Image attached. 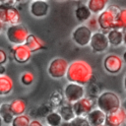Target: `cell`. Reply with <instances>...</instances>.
Here are the masks:
<instances>
[{
	"mask_svg": "<svg viewBox=\"0 0 126 126\" xmlns=\"http://www.w3.org/2000/svg\"><path fill=\"white\" fill-rule=\"evenodd\" d=\"M2 30H3V24L0 22V32H2Z\"/></svg>",
	"mask_w": 126,
	"mask_h": 126,
	"instance_id": "74e56055",
	"label": "cell"
},
{
	"mask_svg": "<svg viewBox=\"0 0 126 126\" xmlns=\"http://www.w3.org/2000/svg\"><path fill=\"white\" fill-rule=\"evenodd\" d=\"M58 113L60 114L63 122H71L75 117V113L73 110V106L71 103H62L58 108Z\"/></svg>",
	"mask_w": 126,
	"mask_h": 126,
	"instance_id": "e0dca14e",
	"label": "cell"
},
{
	"mask_svg": "<svg viewBox=\"0 0 126 126\" xmlns=\"http://www.w3.org/2000/svg\"><path fill=\"white\" fill-rule=\"evenodd\" d=\"M70 123V126H91L87 117H75Z\"/></svg>",
	"mask_w": 126,
	"mask_h": 126,
	"instance_id": "83f0119b",
	"label": "cell"
},
{
	"mask_svg": "<svg viewBox=\"0 0 126 126\" xmlns=\"http://www.w3.org/2000/svg\"><path fill=\"white\" fill-rule=\"evenodd\" d=\"M102 126H105V125H102Z\"/></svg>",
	"mask_w": 126,
	"mask_h": 126,
	"instance_id": "60d3db41",
	"label": "cell"
},
{
	"mask_svg": "<svg viewBox=\"0 0 126 126\" xmlns=\"http://www.w3.org/2000/svg\"><path fill=\"white\" fill-rule=\"evenodd\" d=\"M47 126H60L63 122L58 111H51L45 116Z\"/></svg>",
	"mask_w": 126,
	"mask_h": 126,
	"instance_id": "d4e9b609",
	"label": "cell"
},
{
	"mask_svg": "<svg viewBox=\"0 0 126 126\" xmlns=\"http://www.w3.org/2000/svg\"><path fill=\"white\" fill-rule=\"evenodd\" d=\"M121 107H122V108H123V109L126 111V98H125V99L122 101V103H121Z\"/></svg>",
	"mask_w": 126,
	"mask_h": 126,
	"instance_id": "d6a6232c",
	"label": "cell"
},
{
	"mask_svg": "<svg viewBox=\"0 0 126 126\" xmlns=\"http://www.w3.org/2000/svg\"><path fill=\"white\" fill-rule=\"evenodd\" d=\"M49 12V3L45 0H33L30 4V13L35 18H43Z\"/></svg>",
	"mask_w": 126,
	"mask_h": 126,
	"instance_id": "4fadbf2b",
	"label": "cell"
},
{
	"mask_svg": "<svg viewBox=\"0 0 126 126\" xmlns=\"http://www.w3.org/2000/svg\"><path fill=\"white\" fill-rule=\"evenodd\" d=\"M60 126H70V123L69 122H62V124Z\"/></svg>",
	"mask_w": 126,
	"mask_h": 126,
	"instance_id": "8d00e7d4",
	"label": "cell"
},
{
	"mask_svg": "<svg viewBox=\"0 0 126 126\" xmlns=\"http://www.w3.org/2000/svg\"><path fill=\"white\" fill-rule=\"evenodd\" d=\"M106 114L98 108H94L88 115L87 119L91 126H102L104 125Z\"/></svg>",
	"mask_w": 126,
	"mask_h": 126,
	"instance_id": "2e32d148",
	"label": "cell"
},
{
	"mask_svg": "<svg viewBox=\"0 0 126 126\" xmlns=\"http://www.w3.org/2000/svg\"><path fill=\"white\" fill-rule=\"evenodd\" d=\"M126 122V111L121 107L109 114H106L105 126H122Z\"/></svg>",
	"mask_w": 126,
	"mask_h": 126,
	"instance_id": "5bb4252c",
	"label": "cell"
},
{
	"mask_svg": "<svg viewBox=\"0 0 126 126\" xmlns=\"http://www.w3.org/2000/svg\"><path fill=\"white\" fill-rule=\"evenodd\" d=\"M72 106L77 117H87V115L94 109V101L90 96H84L80 100L73 103Z\"/></svg>",
	"mask_w": 126,
	"mask_h": 126,
	"instance_id": "8fae6325",
	"label": "cell"
},
{
	"mask_svg": "<svg viewBox=\"0 0 126 126\" xmlns=\"http://www.w3.org/2000/svg\"><path fill=\"white\" fill-rule=\"evenodd\" d=\"M8 60V55L7 53L0 48V65H4Z\"/></svg>",
	"mask_w": 126,
	"mask_h": 126,
	"instance_id": "f546056e",
	"label": "cell"
},
{
	"mask_svg": "<svg viewBox=\"0 0 126 126\" xmlns=\"http://www.w3.org/2000/svg\"><path fill=\"white\" fill-rule=\"evenodd\" d=\"M123 86H124V89H125V91H126V74H125V76H124V80H123Z\"/></svg>",
	"mask_w": 126,
	"mask_h": 126,
	"instance_id": "d590c367",
	"label": "cell"
},
{
	"mask_svg": "<svg viewBox=\"0 0 126 126\" xmlns=\"http://www.w3.org/2000/svg\"><path fill=\"white\" fill-rule=\"evenodd\" d=\"M85 93H86V90L84 86H81L75 83H68L63 90V95L66 102L71 104L83 98L85 96Z\"/></svg>",
	"mask_w": 126,
	"mask_h": 126,
	"instance_id": "52a82bcc",
	"label": "cell"
},
{
	"mask_svg": "<svg viewBox=\"0 0 126 126\" xmlns=\"http://www.w3.org/2000/svg\"><path fill=\"white\" fill-rule=\"evenodd\" d=\"M121 99L117 94L111 91H105L100 93L96 98V106L105 114H109L119 108H121Z\"/></svg>",
	"mask_w": 126,
	"mask_h": 126,
	"instance_id": "7a4b0ae2",
	"label": "cell"
},
{
	"mask_svg": "<svg viewBox=\"0 0 126 126\" xmlns=\"http://www.w3.org/2000/svg\"><path fill=\"white\" fill-rule=\"evenodd\" d=\"M21 83L24 86H31L34 81V76L32 72H24L20 77Z\"/></svg>",
	"mask_w": 126,
	"mask_h": 126,
	"instance_id": "4316f807",
	"label": "cell"
},
{
	"mask_svg": "<svg viewBox=\"0 0 126 126\" xmlns=\"http://www.w3.org/2000/svg\"><path fill=\"white\" fill-rule=\"evenodd\" d=\"M122 60H123V63H126V50L122 54Z\"/></svg>",
	"mask_w": 126,
	"mask_h": 126,
	"instance_id": "836d02e7",
	"label": "cell"
},
{
	"mask_svg": "<svg viewBox=\"0 0 126 126\" xmlns=\"http://www.w3.org/2000/svg\"><path fill=\"white\" fill-rule=\"evenodd\" d=\"M114 29L119 31H126V8H121L116 16Z\"/></svg>",
	"mask_w": 126,
	"mask_h": 126,
	"instance_id": "cb8c5ba5",
	"label": "cell"
},
{
	"mask_svg": "<svg viewBox=\"0 0 126 126\" xmlns=\"http://www.w3.org/2000/svg\"><path fill=\"white\" fill-rule=\"evenodd\" d=\"M5 71H6V68L4 65H0V76L1 75H5Z\"/></svg>",
	"mask_w": 126,
	"mask_h": 126,
	"instance_id": "1f68e13d",
	"label": "cell"
},
{
	"mask_svg": "<svg viewBox=\"0 0 126 126\" xmlns=\"http://www.w3.org/2000/svg\"><path fill=\"white\" fill-rule=\"evenodd\" d=\"M11 53H12V57H13L14 61L18 64L28 63L31 60L32 54V51L25 44L13 46L11 49Z\"/></svg>",
	"mask_w": 126,
	"mask_h": 126,
	"instance_id": "7c38bea8",
	"label": "cell"
},
{
	"mask_svg": "<svg viewBox=\"0 0 126 126\" xmlns=\"http://www.w3.org/2000/svg\"><path fill=\"white\" fill-rule=\"evenodd\" d=\"M29 34H30V32H29L28 29L21 24L9 26L6 30V37H7L8 41L10 43H12L14 46L25 44L26 39Z\"/></svg>",
	"mask_w": 126,
	"mask_h": 126,
	"instance_id": "277c9868",
	"label": "cell"
},
{
	"mask_svg": "<svg viewBox=\"0 0 126 126\" xmlns=\"http://www.w3.org/2000/svg\"><path fill=\"white\" fill-rule=\"evenodd\" d=\"M0 117L3 120V123L5 124H11L14 119V114L11 111L10 103H2L0 104Z\"/></svg>",
	"mask_w": 126,
	"mask_h": 126,
	"instance_id": "603a6c76",
	"label": "cell"
},
{
	"mask_svg": "<svg viewBox=\"0 0 126 126\" xmlns=\"http://www.w3.org/2000/svg\"><path fill=\"white\" fill-rule=\"evenodd\" d=\"M30 126H43V124H42L39 120H37V119H33V120L31 121Z\"/></svg>",
	"mask_w": 126,
	"mask_h": 126,
	"instance_id": "4dcf8cb0",
	"label": "cell"
},
{
	"mask_svg": "<svg viewBox=\"0 0 126 126\" xmlns=\"http://www.w3.org/2000/svg\"><path fill=\"white\" fill-rule=\"evenodd\" d=\"M0 22L9 26L18 25L21 22V15L15 6H9L1 1L0 4Z\"/></svg>",
	"mask_w": 126,
	"mask_h": 126,
	"instance_id": "8992f818",
	"label": "cell"
},
{
	"mask_svg": "<svg viewBox=\"0 0 126 126\" xmlns=\"http://www.w3.org/2000/svg\"><path fill=\"white\" fill-rule=\"evenodd\" d=\"M0 4H1V1H0Z\"/></svg>",
	"mask_w": 126,
	"mask_h": 126,
	"instance_id": "ab89813d",
	"label": "cell"
},
{
	"mask_svg": "<svg viewBox=\"0 0 126 126\" xmlns=\"http://www.w3.org/2000/svg\"><path fill=\"white\" fill-rule=\"evenodd\" d=\"M10 108L14 116L25 114L27 109V103L22 98H15L10 102Z\"/></svg>",
	"mask_w": 126,
	"mask_h": 126,
	"instance_id": "7402d4cb",
	"label": "cell"
},
{
	"mask_svg": "<svg viewBox=\"0 0 126 126\" xmlns=\"http://www.w3.org/2000/svg\"><path fill=\"white\" fill-rule=\"evenodd\" d=\"M107 35V39L109 42V45L111 46H120L121 44H123V36H124V32L122 31L113 29L110 32H108L106 33Z\"/></svg>",
	"mask_w": 126,
	"mask_h": 126,
	"instance_id": "44dd1931",
	"label": "cell"
},
{
	"mask_svg": "<svg viewBox=\"0 0 126 126\" xmlns=\"http://www.w3.org/2000/svg\"><path fill=\"white\" fill-rule=\"evenodd\" d=\"M0 126H3V120L1 117H0Z\"/></svg>",
	"mask_w": 126,
	"mask_h": 126,
	"instance_id": "f35d334b",
	"label": "cell"
},
{
	"mask_svg": "<svg viewBox=\"0 0 126 126\" xmlns=\"http://www.w3.org/2000/svg\"><path fill=\"white\" fill-rule=\"evenodd\" d=\"M94 78V70L89 62L82 59H77L69 63L66 74V79L69 83L85 86Z\"/></svg>",
	"mask_w": 126,
	"mask_h": 126,
	"instance_id": "6da1fadb",
	"label": "cell"
},
{
	"mask_svg": "<svg viewBox=\"0 0 126 126\" xmlns=\"http://www.w3.org/2000/svg\"><path fill=\"white\" fill-rule=\"evenodd\" d=\"M87 27L92 31V32H96L97 30H99L98 28V23H97V18L96 17H92L88 23H87Z\"/></svg>",
	"mask_w": 126,
	"mask_h": 126,
	"instance_id": "f1b7e54d",
	"label": "cell"
},
{
	"mask_svg": "<svg viewBox=\"0 0 126 126\" xmlns=\"http://www.w3.org/2000/svg\"><path fill=\"white\" fill-rule=\"evenodd\" d=\"M74 14H75V18L80 23L88 22L92 18V15H93L86 4H82V5L77 6L75 11H74Z\"/></svg>",
	"mask_w": 126,
	"mask_h": 126,
	"instance_id": "ffe728a7",
	"label": "cell"
},
{
	"mask_svg": "<svg viewBox=\"0 0 126 126\" xmlns=\"http://www.w3.org/2000/svg\"><path fill=\"white\" fill-rule=\"evenodd\" d=\"M121 8L117 5H110L107 6V8L101 12L99 15H97V23H98V28L102 32H108L111 30L114 29L115 25V20L116 16L118 15L119 11Z\"/></svg>",
	"mask_w": 126,
	"mask_h": 126,
	"instance_id": "3957f363",
	"label": "cell"
},
{
	"mask_svg": "<svg viewBox=\"0 0 126 126\" xmlns=\"http://www.w3.org/2000/svg\"><path fill=\"white\" fill-rule=\"evenodd\" d=\"M104 70L109 74H118L123 68V60L118 54L110 53L106 55L102 62Z\"/></svg>",
	"mask_w": 126,
	"mask_h": 126,
	"instance_id": "30bf717a",
	"label": "cell"
},
{
	"mask_svg": "<svg viewBox=\"0 0 126 126\" xmlns=\"http://www.w3.org/2000/svg\"><path fill=\"white\" fill-rule=\"evenodd\" d=\"M123 44L126 46V32H124V36H123Z\"/></svg>",
	"mask_w": 126,
	"mask_h": 126,
	"instance_id": "e575fe53",
	"label": "cell"
},
{
	"mask_svg": "<svg viewBox=\"0 0 126 126\" xmlns=\"http://www.w3.org/2000/svg\"><path fill=\"white\" fill-rule=\"evenodd\" d=\"M31 121V117L25 113L22 115L15 116L11 123V126H30Z\"/></svg>",
	"mask_w": 126,
	"mask_h": 126,
	"instance_id": "484cf974",
	"label": "cell"
},
{
	"mask_svg": "<svg viewBox=\"0 0 126 126\" xmlns=\"http://www.w3.org/2000/svg\"><path fill=\"white\" fill-rule=\"evenodd\" d=\"M90 47L92 50L95 53H102L109 47V42L107 39V35L105 32H93L91 41H90Z\"/></svg>",
	"mask_w": 126,
	"mask_h": 126,
	"instance_id": "9c48e42d",
	"label": "cell"
},
{
	"mask_svg": "<svg viewBox=\"0 0 126 126\" xmlns=\"http://www.w3.org/2000/svg\"><path fill=\"white\" fill-rule=\"evenodd\" d=\"M68 67H69V62L66 59L62 57H56L49 62L47 66V74L52 79L59 80L66 77Z\"/></svg>",
	"mask_w": 126,
	"mask_h": 126,
	"instance_id": "5b68a950",
	"label": "cell"
},
{
	"mask_svg": "<svg viewBox=\"0 0 126 126\" xmlns=\"http://www.w3.org/2000/svg\"><path fill=\"white\" fill-rule=\"evenodd\" d=\"M25 45L32 51V52H37L39 50H42V49L46 48L45 42L33 33H30L28 35V37L26 39V42H25Z\"/></svg>",
	"mask_w": 126,
	"mask_h": 126,
	"instance_id": "9a60e30c",
	"label": "cell"
},
{
	"mask_svg": "<svg viewBox=\"0 0 126 126\" xmlns=\"http://www.w3.org/2000/svg\"><path fill=\"white\" fill-rule=\"evenodd\" d=\"M14 88V83L12 78L8 75H1L0 76V96L8 95L12 93Z\"/></svg>",
	"mask_w": 126,
	"mask_h": 126,
	"instance_id": "ac0fdd59",
	"label": "cell"
},
{
	"mask_svg": "<svg viewBox=\"0 0 126 126\" xmlns=\"http://www.w3.org/2000/svg\"><path fill=\"white\" fill-rule=\"evenodd\" d=\"M93 32L87 27V25H80L75 28L71 33L72 40L81 47H85L90 44Z\"/></svg>",
	"mask_w": 126,
	"mask_h": 126,
	"instance_id": "ba28073f",
	"label": "cell"
},
{
	"mask_svg": "<svg viewBox=\"0 0 126 126\" xmlns=\"http://www.w3.org/2000/svg\"><path fill=\"white\" fill-rule=\"evenodd\" d=\"M108 2L106 0H89L87 1V6L92 14L99 15L107 8Z\"/></svg>",
	"mask_w": 126,
	"mask_h": 126,
	"instance_id": "d6986e66",
	"label": "cell"
}]
</instances>
